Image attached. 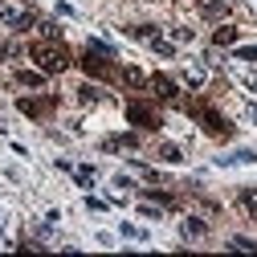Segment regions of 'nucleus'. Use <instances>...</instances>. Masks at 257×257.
Masks as SVG:
<instances>
[{"label": "nucleus", "mask_w": 257, "mask_h": 257, "mask_svg": "<svg viewBox=\"0 0 257 257\" xmlns=\"http://www.w3.org/2000/svg\"><path fill=\"white\" fill-rule=\"evenodd\" d=\"M29 57H33V66H37L41 74H66V70H70L66 45H57L53 37H49V41H37L33 49H29Z\"/></svg>", "instance_id": "obj_1"}, {"label": "nucleus", "mask_w": 257, "mask_h": 257, "mask_svg": "<svg viewBox=\"0 0 257 257\" xmlns=\"http://www.w3.org/2000/svg\"><path fill=\"white\" fill-rule=\"evenodd\" d=\"M102 57H106V53H98V49H90V53H86V57H82V70H86V74H90V78H110V74H114V70H110V66H106V61H102Z\"/></svg>", "instance_id": "obj_2"}, {"label": "nucleus", "mask_w": 257, "mask_h": 257, "mask_svg": "<svg viewBox=\"0 0 257 257\" xmlns=\"http://www.w3.org/2000/svg\"><path fill=\"white\" fill-rule=\"evenodd\" d=\"M147 86H151V90H155V94H159L164 102H176V98H180V86H176V82H172L168 74H155V78H151Z\"/></svg>", "instance_id": "obj_3"}, {"label": "nucleus", "mask_w": 257, "mask_h": 257, "mask_svg": "<svg viewBox=\"0 0 257 257\" xmlns=\"http://www.w3.org/2000/svg\"><path fill=\"white\" fill-rule=\"evenodd\" d=\"M126 114H131V122L147 126V131H155V126H159V114H155V110H147V106H139V102H131V106H126Z\"/></svg>", "instance_id": "obj_4"}, {"label": "nucleus", "mask_w": 257, "mask_h": 257, "mask_svg": "<svg viewBox=\"0 0 257 257\" xmlns=\"http://www.w3.org/2000/svg\"><path fill=\"white\" fill-rule=\"evenodd\" d=\"M180 233H184V241H200V237H208V224H204L200 216H184Z\"/></svg>", "instance_id": "obj_5"}, {"label": "nucleus", "mask_w": 257, "mask_h": 257, "mask_svg": "<svg viewBox=\"0 0 257 257\" xmlns=\"http://www.w3.org/2000/svg\"><path fill=\"white\" fill-rule=\"evenodd\" d=\"M200 13H204V21H224L229 17V0H200Z\"/></svg>", "instance_id": "obj_6"}, {"label": "nucleus", "mask_w": 257, "mask_h": 257, "mask_svg": "<svg viewBox=\"0 0 257 257\" xmlns=\"http://www.w3.org/2000/svg\"><path fill=\"white\" fill-rule=\"evenodd\" d=\"M5 25L17 29V33H25V29H33V17L21 13V9H5Z\"/></svg>", "instance_id": "obj_7"}, {"label": "nucleus", "mask_w": 257, "mask_h": 257, "mask_svg": "<svg viewBox=\"0 0 257 257\" xmlns=\"http://www.w3.org/2000/svg\"><path fill=\"white\" fill-rule=\"evenodd\" d=\"M253 159H257V151L241 147V151H229V155H220V159H216V168H233V164H253Z\"/></svg>", "instance_id": "obj_8"}, {"label": "nucleus", "mask_w": 257, "mask_h": 257, "mask_svg": "<svg viewBox=\"0 0 257 257\" xmlns=\"http://www.w3.org/2000/svg\"><path fill=\"white\" fill-rule=\"evenodd\" d=\"M122 82H126V86H147L151 78H147L139 66H122Z\"/></svg>", "instance_id": "obj_9"}, {"label": "nucleus", "mask_w": 257, "mask_h": 257, "mask_svg": "<svg viewBox=\"0 0 257 257\" xmlns=\"http://www.w3.org/2000/svg\"><path fill=\"white\" fill-rule=\"evenodd\" d=\"M13 82H17V86H41V82H45V74H37V70H17V74H13Z\"/></svg>", "instance_id": "obj_10"}, {"label": "nucleus", "mask_w": 257, "mask_h": 257, "mask_svg": "<svg viewBox=\"0 0 257 257\" xmlns=\"http://www.w3.org/2000/svg\"><path fill=\"white\" fill-rule=\"evenodd\" d=\"M237 37H241V33H237L233 25H220L216 33H212V41H216V45H237Z\"/></svg>", "instance_id": "obj_11"}, {"label": "nucleus", "mask_w": 257, "mask_h": 257, "mask_svg": "<svg viewBox=\"0 0 257 257\" xmlns=\"http://www.w3.org/2000/svg\"><path fill=\"white\" fill-rule=\"evenodd\" d=\"M102 147H106V151H122V147H139V135H118V139H106Z\"/></svg>", "instance_id": "obj_12"}, {"label": "nucleus", "mask_w": 257, "mask_h": 257, "mask_svg": "<svg viewBox=\"0 0 257 257\" xmlns=\"http://www.w3.org/2000/svg\"><path fill=\"white\" fill-rule=\"evenodd\" d=\"M200 122H204V126H212V131H229V122H224L216 110H200Z\"/></svg>", "instance_id": "obj_13"}, {"label": "nucleus", "mask_w": 257, "mask_h": 257, "mask_svg": "<svg viewBox=\"0 0 257 257\" xmlns=\"http://www.w3.org/2000/svg\"><path fill=\"white\" fill-rule=\"evenodd\" d=\"M237 200H241V208H245V212H253V216H257V188H241V196H237Z\"/></svg>", "instance_id": "obj_14"}, {"label": "nucleus", "mask_w": 257, "mask_h": 257, "mask_svg": "<svg viewBox=\"0 0 257 257\" xmlns=\"http://www.w3.org/2000/svg\"><path fill=\"white\" fill-rule=\"evenodd\" d=\"M147 200H155L159 208H176V204H180V200L172 196V192H147Z\"/></svg>", "instance_id": "obj_15"}, {"label": "nucleus", "mask_w": 257, "mask_h": 257, "mask_svg": "<svg viewBox=\"0 0 257 257\" xmlns=\"http://www.w3.org/2000/svg\"><path fill=\"white\" fill-rule=\"evenodd\" d=\"M159 159H168V164H180V159H184V151H180L176 143H164V147H159Z\"/></svg>", "instance_id": "obj_16"}, {"label": "nucleus", "mask_w": 257, "mask_h": 257, "mask_svg": "<svg viewBox=\"0 0 257 257\" xmlns=\"http://www.w3.org/2000/svg\"><path fill=\"white\" fill-rule=\"evenodd\" d=\"M184 82H188V86H204V70H200V66H188V70H184Z\"/></svg>", "instance_id": "obj_17"}, {"label": "nucleus", "mask_w": 257, "mask_h": 257, "mask_svg": "<svg viewBox=\"0 0 257 257\" xmlns=\"http://www.w3.org/2000/svg\"><path fill=\"white\" fill-rule=\"evenodd\" d=\"M118 233H122L126 241H147V233H143V229H135V224H118Z\"/></svg>", "instance_id": "obj_18"}, {"label": "nucleus", "mask_w": 257, "mask_h": 257, "mask_svg": "<svg viewBox=\"0 0 257 257\" xmlns=\"http://www.w3.org/2000/svg\"><path fill=\"white\" fill-rule=\"evenodd\" d=\"M229 249H245V253H257V241H249V237H233V241H229Z\"/></svg>", "instance_id": "obj_19"}, {"label": "nucleus", "mask_w": 257, "mask_h": 257, "mask_svg": "<svg viewBox=\"0 0 257 257\" xmlns=\"http://www.w3.org/2000/svg\"><path fill=\"white\" fill-rule=\"evenodd\" d=\"M74 180H78L82 188H90V184H94V168H78V172H74Z\"/></svg>", "instance_id": "obj_20"}, {"label": "nucleus", "mask_w": 257, "mask_h": 257, "mask_svg": "<svg viewBox=\"0 0 257 257\" xmlns=\"http://www.w3.org/2000/svg\"><path fill=\"white\" fill-rule=\"evenodd\" d=\"M78 98H82V102H98V98H102V94H98V90H94V86H82V90H78Z\"/></svg>", "instance_id": "obj_21"}, {"label": "nucleus", "mask_w": 257, "mask_h": 257, "mask_svg": "<svg viewBox=\"0 0 257 257\" xmlns=\"http://www.w3.org/2000/svg\"><path fill=\"white\" fill-rule=\"evenodd\" d=\"M172 37H176V45H188V41H192V29L180 25V29H172Z\"/></svg>", "instance_id": "obj_22"}, {"label": "nucleus", "mask_w": 257, "mask_h": 257, "mask_svg": "<svg viewBox=\"0 0 257 257\" xmlns=\"http://www.w3.org/2000/svg\"><path fill=\"white\" fill-rule=\"evenodd\" d=\"M151 45H155L159 57H172V53H176V45H168V41H155V37H151Z\"/></svg>", "instance_id": "obj_23"}, {"label": "nucleus", "mask_w": 257, "mask_h": 257, "mask_svg": "<svg viewBox=\"0 0 257 257\" xmlns=\"http://www.w3.org/2000/svg\"><path fill=\"white\" fill-rule=\"evenodd\" d=\"M237 57H241V61H257V45H241Z\"/></svg>", "instance_id": "obj_24"}, {"label": "nucleus", "mask_w": 257, "mask_h": 257, "mask_svg": "<svg viewBox=\"0 0 257 257\" xmlns=\"http://www.w3.org/2000/svg\"><path fill=\"white\" fill-rule=\"evenodd\" d=\"M86 208H94V212H102V208H106V200H98V196H86Z\"/></svg>", "instance_id": "obj_25"}, {"label": "nucleus", "mask_w": 257, "mask_h": 257, "mask_svg": "<svg viewBox=\"0 0 257 257\" xmlns=\"http://www.w3.org/2000/svg\"><path fill=\"white\" fill-rule=\"evenodd\" d=\"M245 114H249V118L257 122V102H249V106H245Z\"/></svg>", "instance_id": "obj_26"}, {"label": "nucleus", "mask_w": 257, "mask_h": 257, "mask_svg": "<svg viewBox=\"0 0 257 257\" xmlns=\"http://www.w3.org/2000/svg\"><path fill=\"white\" fill-rule=\"evenodd\" d=\"M249 90H253V94H257V78H249Z\"/></svg>", "instance_id": "obj_27"}]
</instances>
